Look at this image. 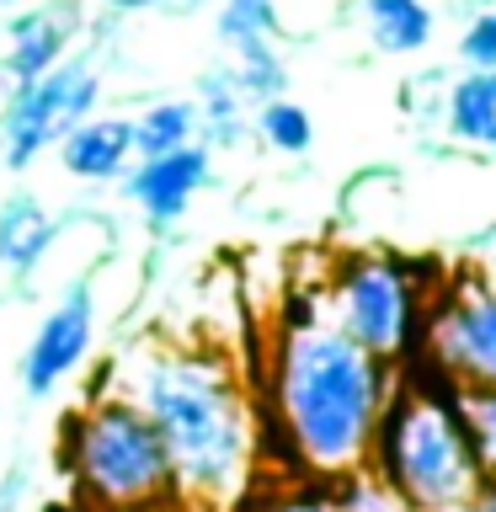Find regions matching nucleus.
Returning a JSON list of instances; mask_svg holds the SVG:
<instances>
[{
    "instance_id": "7ed1b4c3",
    "label": "nucleus",
    "mask_w": 496,
    "mask_h": 512,
    "mask_svg": "<svg viewBox=\"0 0 496 512\" xmlns=\"http://www.w3.org/2000/svg\"><path fill=\"white\" fill-rule=\"evenodd\" d=\"M368 470L406 502V512H438L470 502L486 480L459 427L454 395H432L422 384L390 390L374 448H368Z\"/></svg>"
},
{
    "instance_id": "a211bd4d",
    "label": "nucleus",
    "mask_w": 496,
    "mask_h": 512,
    "mask_svg": "<svg viewBox=\"0 0 496 512\" xmlns=\"http://www.w3.org/2000/svg\"><path fill=\"white\" fill-rule=\"evenodd\" d=\"M256 134L283 155H304L315 144V118L299 102H288V96H272V102H262V112H256Z\"/></svg>"
},
{
    "instance_id": "5701e85b",
    "label": "nucleus",
    "mask_w": 496,
    "mask_h": 512,
    "mask_svg": "<svg viewBox=\"0 0 496 512\" xmlns=\"http://www.w3.org/2000/svg\"><path fill=\"white\" fill-rule=\"evenodd\" d=\"M251 512H342V507H336L331 486H288V491L262 496Z\"/></svg>"
},
{
    "instance_id": "39448f33",
    "label": "nucleus",
    "mask_w": 496,
    "mask_h": 512,
    "mask_svg": "<svg viewBox=\"0 0 496 512\" xmlns=\"http://www.w3.org/2000/svg\"><path fill=\"white\" fill-rule=\"evenodd\" d=\"M326 315L336 331H347L358 347H368L379 363H395L411 342L416 320V288L406 267L390 256H352L342 262L326 299Z\"/></svg>"
},
{
    "instance_id": "6e6552de",
    "label": "nucleus",
    "mask_w": 496,
    "mask_h": 512,
    "mask_svg": "<svg viewBox=\"0 0 496 512\" xmlns=\"http://www.w3.org/2000/svg\"><path fill=\"white\" fill-rule=\"evenodd\" d=\"M91 342H96V299H91V288H70V294L38 320V331H32V342H27V358H22L27 395L32 400L54 395L59 384L86 363Z\"/></svg>"
},
{
    "instance_id": "aec40b11",
    "label": "nucleus",
    "mask_w": 496,
    "mask_h": 512,
    "mask_svg": "<svg viewBox=\"0 0 496 512\" xmlns=\"http://www.w3.org/2000/svg\"><path fill=\"white\" fill-rule=\"evenodd\" d=\"M235 80H240V91L262 96V102H272V96H283V86H288V70H283L278 43H256V48H246V54H235Z\"/></svg>"
},
{
    "instance_id": "f257e3e1",
    "label": "nucleus",
    "mask_w": 496,
    "mask_h": 512,
    "mask_svg": "<svg viewBox=\"0 0 496 512\" xmlns=\"http://www.w3.org/2000/svg\"><path fill=\"white\" fill-rule=\"evenodd\" d=\"M128 406L144 411L171 464L176 507L224 512L251 491L256 470V416L235 368L219 352L182 342H139L118 363Z\"/></svg>"
},
{
    "instance_id": "4468645a",
    "label": "nucleus",
    "mask_w": 496,
    "mask_h": 512,
    "mask_svg": "<svg viewBox=\"0 0 496 512\" xmlns=\"http://www.w3.org/2000/svg\"><path fill=\"white\" fill-rule=\"evenodd\" d=\"M363 22L379 54H422L438 32L427 0H363Z\"/></svg>"
},
{
    "instance_id": "dca6fc26",
    "label": "nucleus",
    "mask_w": 496,
    "mask_h": 512,
    "mask_svg": "<svg viewBox=\"0 0 496 512\" xmlns=\"http://www.w3.org/2000/svg\"><path fill=\"white\" fill-rule=\"evenodd\" d=\"M454 411H459V427L470 438V454L480 464V475H496V390L486 384H454Z\"/></svg>"
},
{
    "instance_id": "b1692460",
    "label": "nucleus",
    "mask_w": 496,
    "mask_h": 512,
    "mask_svg": "<svg viewBox=\"0 0 496 512\" xmlns=\"http://www.w3.org/2000/svg\"><path fill=\"white\" fill-rule=\"evenodd\" d=\"M16 496H22V475H6V480H0V512L16 507Z\"/></svg>"
},
{
    "instance_id": "2eb2a0df",
    "label": "nucleus",
    "mask_w": 496,
    "mask_h": 512,
    "mask_svg": "<svg viewBox=\"0 0 496 512\" xmlns=\"http://www.w3.org/2000/svg\"><path fill=\"white\" fill-rule=\"evenodd\" d=\"M134 123V155L150 160V155H171L182 150V144H198L203 123H198V102H187V96H171V102H155L144 107Z\"/></svg>"
},
{
    "instance_id": "f3484780",
    "label": "nucleus",
    "mask_w": 496,
    "mask_h": 512,
    "mask_svg": "<svg viewBox=\"0 0 496 512\" xmlns=\"http://www.w3.org/2000/svg\"><path fill=\"white\" fill-rule=\"evenodd\" d=\"M219 38L230 54L278 38V0H219Z\"/></svg>"
},
{
    "instance_id": "412c9836",
    "label": "nucleus",
    "mask_w": 496,
    "mask_h": 512,
    "mask_svg": "<svg viewBox=\"0 0 496 512\" xmlns=\"http://www.w3.org/2000/svg\"><path fill=\"white\" fill-rule=\"evenodd\" d=\"M331 496H336V507L342 512H406V502L384 486V480L368 470H352V475H342V480H331Z\"/></svg>"
},
{
    "instance_id": "393cba45",
    "label": "nucleus",
    "mask_w": 496,
    "mask_h": 512,
    "mask_svg": "<svg viewBox=\"0 0 496 512\" xmlns=\"http://www.w3.org/2000/svg\"><path fill=\"white\" fill-rule=\"evenodd\" d=\"M475 502L486 507V512H496V475L491 480H480V491H475Z\"/></svg>"
},
{
    "instance_id": "9d476101",
    "label": "nucleus",
    "mask_w": 496,
    "mask_h": 512,
    "mask_svg": "<svg viewBox=\"0 0 496 512\" xmlns=\"http://www.w3.org/2000/svg\"><path fill=\"white\" fill-rule=\"evenodd\" d=\"M134 160V123L128 118H86L59 139V166L75 182H112Z\"/></svg>"
},
{
    "instance_id": "0eeeda50",
    "label": "nucleus",
    "mask_w": 496,
    "mask_h": 512,
    "mask_svg": "<svg viewBox=\"0 0 496 512\" xmlns=\"http://www.w3.org/2000/svg\"><path fill=\"white\" fill-rule=\"evenodd\" d=\"M432 358L454 384L496 390V288H459L432 320Z\"/></svg>"
},
{
    "instance_id": "9b49d317",
    "label": "nucleus",
    "mask_w": 496,
    "mask_h": 512,
    "mask_svg": "<svg viewBox=\"0 0 496 512\" xmlns=\"http://www.w3.org/2000/svg\"><path fill=\"white\" fill-rule=\"evenodd\" d=\"M64 43H70V16H54V6H32L22 16H11V27H6V75L16 80V86L48 75L64 59Z\"/></svg>"
},
{
    "instance_id": "20e7f679",
    "label": "nucleus",
    "mask_w": 496,
    "mask_h": 512,
    "mask_svg": "<svg viewBox=\"0 0 496 512\" xmlns=\"http://www.w3.org/2000/svg\"><path fill=\"white\" fill-rule=\"evenodd\" d=\"M70 480L91 512H166L176 507L171 464L155 427L123 395H102L70 427Z\"/></svg>"
},
{
    "instance_id": "f8f14e48",
    "label": "nucleus",
    "mask_w": 496,
    "mask_h": 512,
    "mask_svg": "<svg viewBox=\"0 0 496 512\" xmlns=\"http://www.w3.org/2000/svg\"><path fill=\"white\" fill-rule=\"evenodd\" d=\"M448 134L496 155V70H470L448 91Z\"/></svg>"
},
{
    "instance_id": "c85d7f7f",
    "label": "nucleus",
    "mask_w": 496,
    "mask_h": 512,
    "mask_svg": "<svg viewBox=\"0 0 496 512\" xmlns=\"http://www.w3.org/2000/svg\"><path fill=\"white\" fill-rule=\"evenodd\" d=\"M0 6H16V0H0Z\"/></svg>"
},
{
    "instance_id": "cd10ccee",
    "label": "nucleus",
    "mask_w": 496,
    "mask_h": 512,
    "mask_svg": "<svg viewBox=\"0 0 496 512\" xmlns=\"http://www.w3.org/2000/svg\"><path fill=\"white\" fill-rule=\"evenodd\" d=\"M187 6H219V0H187Z\"/></svg>"
},
{
    "instance_id": "ddd939ff",
    "label": "nucleus",
    "mask_w": 496,
    "mask_h": 512,
    "mask_svg": "<svg viewBox=\"0 0 496 512\" xmlns=\"http://www.w3.org/2000/svg\"><path fill=\"white\" fill-rule=\"evenodd\" d=\"M48 240H54V219L43 214V203L32 192H11L0 203V267L32 272L43 262Z\"/></svg>"
},
{
    "instance_id": "1a4fd4ad",
    "label": "nucleus",
    "mask_w": 496,
    "mask_h": 512,
    "mask_svg": "<svg viewBox=\"0 0 496 512\" xmlns=\"http://www.w3.org/2000/svg\"><path fill=\"white\" fill-rule=\"evenodd\" d=\"M208 166H214L208 144H182V150H171V155L139 160V166L123 176V192L155 224H171V219H182L192 208V198L208 187Z\"/></svg>"
},
{
    "instance_id": "f03ea898",
    "label": "nucleus",
    "mask_w": 496,
    "mask_h": 512,
    "mask_svg": "<svg viewBox=\"0 0 496 512\" xmlns=\"http://www.w3.org/2000/svg\"><path fill=\"white\" fill-rule=\"evenodd\" d=\"M390 390V368L347 331H336L326 310L283 326L272 358V395H278L283 438L315 480L331 486L363 470Z\"/></svg>"
},
{
    "instance_id": "bb28decb",
    "label": "nucleus",
    "mask_w": 496,
    "mask_h": 512,
    "mask_svg": "<svg viewBox=\"0 0 496 512\" xmlns=\"http://www.w3.org/2000/svg\"><path fill=\"white\" fill-rule=\"evenodd\" d=\"M438 512H486V507H480L475 496H470V502H454V507H438Z\"/></svg>"
},
{
    "instance_id": "6ab92c4d",
    "label": "nucleus",
    "mask_w": 496,
    "mask_h": 512,
    "mask_svg": "<svg viewBox=\"0 0 496 512\" xmlns=\"http://www.w3.org/2000/svg\"><path fill=\"white\" fill-rule=\"evenodd\" d=\"M240 80L235 75H203V91H198V123L214 134L219 144L235 139L240 128Z\"/></svg>"
},
{
    "instance_id": "423d86ee",
    "label": "nucleus",
    "mask_w": 496,
    "mask_h": 512,
    "mask_svg": "<svg viewBox=\"0 0 496 512\" xmlns=\"http://www.w3.org/2000/svg\"><path fill=\"white\" fill-rule=\"evenodd\" d=\"M96 96H102V70L91 59H59L48 75L22 80L11 107H6V118H0V160L11 171H27L75 123L91 118Z\"/></svg>"
},
{
    "instance_id": "a878e982",
    "label": "nucleus",
    "mask_w": 496,
    "mask_h": 512,
    "mask_svg": "<svg viewBox=\"0 0 496 512\" xmlns=\"http://www.w3.org/2000/svg\"><path fill=\"white\" fill-rule=\"evenodd\" d=\"M112 11H150V6H160V0H107Z\"/></svg>"
},
{
    "instance_id": "4be33fe9",
    "label": "nucleus",
    "mask_w": 496,
    "mask_h": 512,
    "mask_svg": "<svg viewBox=\"0 0 496 512\" xmlns=\"http://www.w3.org/2000/svg\"><path fill=\"white\" fill-rule=\"evenodd\" d=\"M459 59L470 64V70H496V6L470 16V27H464V38H459Z\"/></svg>"
}]
</instances>
